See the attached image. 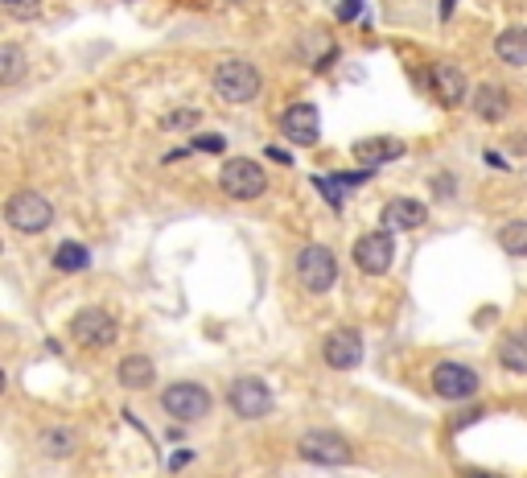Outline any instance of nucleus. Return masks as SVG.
Instances as JSON below:
<instances>
[{"mask_svg":"<svg viewBox=\"0 0 527 478\" xmlns=\"http://www.w3.org/2000/svg\"><path fill=\"white\" fill-rule=\"evenodd\" d=\"M260 87H264V79L248 58H227L215 66V91H219V99H227V104H252L260 95Z\"/></svg>","mask_w":527,"mask_h":478,"instance_id":"nucleus-1","label":"nucleus"},{"mask_svg":"<svg viewBox=\"0 0 527 478\" xmlns=\"http://www.w3.org/2000/svg\"><path fill=\"white\" fill-rule=\"evenodd\" d=\"M219 190L227 198H239V202H252L268 190V169L252 157H231L223 169H219Z\"/></svg>","mask_w":527,"mask_h":478,"instance_id":"nucleus-2","label":"nucleus"},{"mask_svg":"<svg viewBox=\"0 0 527 478\" xmlns=\"http://www.w3.org/2000/svg\"><path fill=\"white\" fill-rule=\"evenodd\" d=\"M70 338H75L83 351H108L120 338V326L103 305H87V310H79L70 318Z\"/></svg>","mask_w":527,"mask_h":478,"instance_id":"nucleus-3","label":"nucleus"},{"mask_svg":"<svg viewBox=\"0 0 527 478\" xmlns=\"http://www.w3.org/2000/svg\"><path fill=\"white\" fill-rule=\"evenodd\" d=\"M161 408H165V417L173 421H182V425H194L202 417H210V408H215V400H210V392L194 380H182V384H169L161 392Z\"/></svg>","mask_w":527,"mask_h":478,"instance_id":"nucleus-4","label":"nucleus"},{"mask_svg":"<svg viewBox=\"0 0 527 478\" xmlns=\"http://www.w3.org/2000/svg\"><path fill=\"white\" fill-rule=\"evenodd\" d=\"M5 219H9V227L25 231V235H38L54 223V207H50V198L38 194V190H17L5 202Z\"/></svg>","mask_w":527,"mask_h":478,"instance_id":"nucleus-5","label":"nucleus"},{"mask_svg":"<svg viewBox=\"0 0 527 478\" xmlns=\"http://www.w3.org/2000/svg\"><path fill=\"white\" fill-rule=\"evenodd\" d=\"M297 281L305 293H330L338 285V256L322 244H309L297 256Z\"/></svg>","mask_w":527,"mask_h":478,"instance_id":"nucleus-6","label":"nucleus"},{"mask_svg":"<svg viewBox=\"0 0 527 478\" xmlns=\"http://www.w3.org/2000/svg\"><path fill=\"white\" fill-rule=\"evenodd\" d=\"M297 458L313 462V466H350L355 462V450L342 433H330V429H309L301 441H297Z\"/></svg>","mask_w":527,"mask_h":478,"instance_id":"nucleus-7","label":"nucleus"},{"mask_svg":"<svg viewBox=\"0 0 527 478\" xmlns=\"http://www.w3.org/2000/svg\"><path fill=\"white\" fill-rule=\"evenodd\" d=\"M350 256H355L359 272H367V277H383V272L392 268V260H396V231L379 227V231L359 235L355 248H350Z\"/></svg>","mask_w":527,"mask_h":478,"instance_id":"nucleus-8","label":"nucleus"},{"mask_svg":"<svg viewBox=\"0 0 527 478\" xmlns=\"http://www.w3.org/2000/svg\"><path fill=\"white\" fill-rule=\"evenodd\" d=\"M227 404H231V413L243 417V421H260L272 413V388L264 380H256V375H239V380L227 388Z\"/></svg>","mask_w":527,"mask_h":478,"instance_id":"nucleus-9","label":"nucleus"},{"mask_svg":"<svg viewBox=\"0 0 527 478\" xmlns=\"http://www.w3.org/2000/svg\"><path fill=\"white\" fill-rule=\"evenodd\" d=\"M478 388H482V380H478V371L470 363L445 359V363L433 367V392L441 400H470V396H478Z\"/></svg>","mask_w":527,"mask_h":478,"instance_id":"nucleus-10","label":"nucleus"},{"mask_svg":"<svg viewBox=\"0 0 527 478\" xmlns=\"http://www.w3.org/2000/svg\"><path fill=\"white\" fill-rule=\"evenodd\" d=\"M429 91L441 108H462L466 104V91H470V79L458 62H433L429 66Z\"/></svg>","mask_w":527,"mask_h":478,"instance_id":"nucleus-11","label":"nucleus"},{"mask_svg":"<svg viewBox=\"0 0 527 478\" xmlns=\"http://www.w3.org/2000/svg\"><path fill=\"white\" fill-rule=\"evenodd\" d=\"M280 132H285V141H293L301 149H313L322 141V116H318V108L301 99V104L285 108V116H280Z\"/></svg>","mask_w":527,"mask_h":478,"instance_id":"nucleus-12","label":"nucleus"},{"mask_svg":"<svg viewBox=\"0 0 527 478\" xmlns=\"http://www.w3.org/2000/svg\"><path fill=\"white\" fill-rule=\"evenodd\" d=\"M367 347H363V334L359 330H330L326 343H322V359L334 367V371H355L363 363Z\"/></svg>","mask_w":527,"mask_h":478,"instance_id":"nucleus-13","label":"nucleus"},{"mask_svg":"<svg viewBox=\"0 0 527 478\" xmlns=\"http://www.w3.org/2000/svg\"><path fill=\"white\" fill-rule=\"evenodd\" d=\"M355 161L363 165V169H375V165H388V161H396V157H404L408 153V145L400 141V136H363V141H355Z\"/></svg>","mask_w":527,"mask_h":478,"instance_id":"nucleus-14","label":"nucleus"},{"mask_svg":"<svg viewBox=\"0 0 527 478\" xmlns=\"http://www.w3.org/2000/svg\"><path fill=\"white\" fill-rule=\"evenodd\" d=\"M425 219H429V207H425V202H416V198H392L388 207H383V215H379V223L388 231H412Z\"/></svg>","mask_w":527,"mask_h":478,"instance_id":"nucleus-15","label":"nucleus"},{"mask_svg":"<svg viewBox=\"0 0 527 478\" xmlns=\"http://www.w3.org/2000/svg\"><path fill=\"white\" fill-rule=\"evenodd\" d=\"M474 112H478V120H486V124L507 120V112H511V91H507L503 83H482V87L474 91Z\"/></svg>","mask_w":527,"mask_h":478,"instance_id":"nucleus-16","label":"nucleus"},{"mask_svg":"<svg viewBox=\"0 0 527 478\" xmlns=\"http://www.w3.org/2000/svg\"><path fill=\"white\" fill-rule=\"evenodd\" d=\"M116 380L128 388V392H145L153 380H157V367L149 355H124L120 367H116Z\"/></svg>","mask_w":527,"mask_h":478,"instance_id":"nucleus-17","label":"nucleus"},{"mask_svg":"<svg viewBox=\"0 0 527 478\" xmlns=\"http://www.w3.org/2000/svg\"><path fill=\"white\" fill-rule=\"evenodd\" d=\"M495 54L507 66H527V25H511L495 38Z\"/></svg>","mask_w":527,"mask_h":478,"instance_id":"nucleus-18","label":"nucleus"},{"mask_svg":"<svg viewBox=\"0 0 527 478\" xmlns=\"http://www.w3.org/2000/svg\"><path fill=\"white\" fill-rule=\"evenodd\" d=\"M499 363H503V371L527 375V330L503 334V343H499Z\"/></svg>","mask_w":527,"mask_h":478,"instance_id":"nucleus-19","label":"nucleus"},{"mask_svg":"<svg viewBox=\"0 0 527 478\" xmlns=\"http://www.w3.org/2000/svg\"><path fill=\"white\" fill-rule=\"evenodd\" d=\"M25 71H29V62H25V54H21V46H0V83L5 87H17L21 79H25Z\"/></svg>","mask_w":527,"mask_h":478,"instance_id":"nucleus-20","label":"nucleus"},{"mask_svg":"<svg viewBox=\"0 0 527 478\" xmlns=\"http://www.w3.org/2000/svg\"><path fill=\"white\" fill-rule=\"evenodd\" d=\"M87 264H91V252L83 244H75V239L58 244V252H54V268L58 272H87Z\"/></svg>","mask_w":527,"mask_h":478,"instance_id":"nucleus-21","label":"nucleus"},{"mask_svg":"<svg viewBox=\"0 0 527 478\" xmlns=\"http://www.w3.org/2000/svg\"><path fill=\"white\" fill-rule=\"evenodd\" d=\"M495 239H499V248H503L507 256H527V219H511V223H503Z\"/></svg>","mask_w":527,"mask_h":478,"instance_id":"nucleus-22","label":"nucleus"},{"mask_svg":"<svg viewBox=\"0 0 527 478\" xmlns=\"http://www.w3.org/2000/svg\"><path fill=\"white\" fill-rule=\"evenodd\" d=\"M42 450L50 458H66L70 450H75V429H46L42 433Z\"/></svg>","mask_w":527,"mask_h":478,"instance_id":"nucleus-23","label":"nucleus"},{"mask_svg":"<svg viewBox=\"0 0 527 478\" xmlns=\"http://www.w3.org/2000/svg\"><path fill=\"white\" fill-rule=\"evenodd\" d=\"M198 124H202V112L198 108H178V112L161 116V128L165 132H182V128H198Z\"/></svg>","mask_w":527,"mask_h":478,"instance_id":"nucleus-24","label":"nucleus"},{"mask_svg":"<svg viewBox=\"0 0 527 478\" xmlns=\"http://www.w3.org/2000/svg\"><path fill=\"white\" fill-rule=\"evenodd\" d=\"M0 5L9 9L13 21H33V17L42 13V0H0Z\"/></svg>","mask_w":527,"mask_h":478,"instance_id":"nucleus-25","label":"nucleus"},{"mask_svg":"<svg viewBox=\"0 0 527 478\" xmlns=\"http://www.w3.org/2000/svg\"><path fill=\"white\" fill-rule=\"evenodd\" d=\"M190 149H198V153H223L227 149V136H219V132H194V141H190Z\"/></svg>","mask_w":527,"mask_h":478,"instance_id":"nucleus-26","label":"nucleus"},{"mask_svg":"<svg viewBox=\"0 0 527 478\" xmlns=\"http://www.w3.org/2000/svg\"><path fill=\"white\" fill-rule=\"evenodd\" d=\"M338 186H367L371 182V169H342V174H334Z\"/></svg>","mask_w":527,"mask_h":478,"instance_id":"nucleus-27","label":"nucleus"},{"mask_svg":"<svg viewBox=\"0 0 527 478\" xmlns=\"http://www.w3.org/2000/svg\"><path fill=\"white\" fill-rule=\"evenodd\" d=\"M313 186H318V190L330 198V207H342V186H338L334 178H330V182H326V178H313Z\"/></svg>","mask_w":527,"mask_h":478,"instance_id":"nucleus-28","label":"nucleus"},{"mask_svg":"<svg viewBox=\"0 0 527 478\" xmlns=\"http://www.w3.org/2000/svg\"><path fill=\"white\" fill-rule=\"evenodd\" d=\"M363 9H367V0H342V5H338V21H359Z\"/></svg>","mask_w":527,"mask_h":478,"instance_id":"nucleus-29","label":"nucleus"},{"mask_svg":"<svg viewBox=\"0 0 527 478\" xmlns=\"http://www.w3.org/2000/svg\"><path fill=\"white\" fill-rule=\"evenodd\" d=\"M453 13V0H441V17H449Z\"/></svg>","mask_w":527,"mask_h":478,"instance_id":"nucleus-30","label":"nucleus"},{"mask_svg":"<svg viewBox=\"0 0 527 478\" xmlns=\"http://www.w3.org/2000/svg\"><path fill=\"white\" fill-rule=\"evenodd\" d=\"M466 478H486V474H478V470H466Z\"/></svg>","mask_w":527,"mask_h":478,"instance_id":"nucleus-31","label":"nucleus"}]
</instances>
